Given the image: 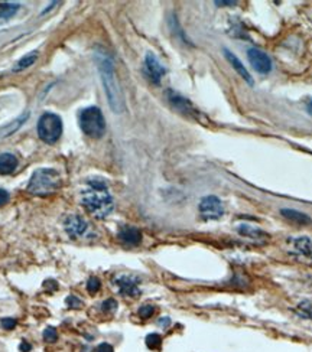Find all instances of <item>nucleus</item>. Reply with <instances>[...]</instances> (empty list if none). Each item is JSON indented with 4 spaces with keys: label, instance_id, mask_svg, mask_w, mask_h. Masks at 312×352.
I'll use <instances>...</instances> for the list:
<instances>
[{
    "label": "nucleus",
    "instance_id": "obj_1",
    "mask_svg": "<svg viewBox=\"0 0 312 352\" xmlns=\"http://www.w3.org/2000/svg\"><path fill=\"white\" fill-rule=\"evenodd\" d=\"M81 202L84 208L99 219L107 218L115 208L113 197L109 192L107 184L100 178L87 181V186L81 192Z\"/></svg>",
    "mask_w": 312,
    "mask_h": 352
},
{
    "label": "nucleus",
    "instance_id": "obj_2",
    "mask_svg": "<svg viewBox=\"0 0 312 352\" xmlns=\"http://www.w3.org/2000/svg\"><path fill=\"white\" fill-rule=\"evenodd\" d=\"M96 62H97L100 78L103 81V87H104L110 108L115 113H122L125 110V99L116 77L115 65H113L112 58L106 52H96Z\"/></svg>",
    "mask_w": 312,
    "mask_h": 352
},
{
    "label": "nucleus",
    "instance_id": "obj_3",
    "mask_svg": "<svg viewBox=\"0 0 312 352\" xmlns=\"http://www.w3.org/2000/svg\"><path fill=\"white\" fill-rule=\"evenodd\" d=\"M61 186V176L55 169H38L35 170L28 184V191L38 195V197H47L54 192H57Z\"/></svg>",
    "mask_w": 312,
    "mask_h": 352
},
{
    "label": "nucleus",
    "instance_id": "obj_4",
    "mask_svg": "<svg viewBox=\"0 0 312 352\" xmlns=\"http://www.w3.org/2000/svg\"><path fill=\"white\" fill-rule=\"evenodd\" d=\"M80 127L87 136L100 139L106 132V121L101 110L97 107L84 108L80 113Z\"/></svg>",
    "mask_w": 312,
    "mask_h": 352
},
{
    "label": "nucleus",
    "instance_id": "obj_5",
    "mask_svg": "<svg viewBox=\"0 0 312 352\" xmlns=\"http://www.w3.org/2000/svg\"><path fill=\"white\" fill-rule=\"evenodd\" d=\"M38 134L41 140L48 145L58 142L62 134V121L60 116L54 113H45L44 116H41L38 121Z\"/></svg>",
    "mask_w": 312,
    "mask_h": 352
},
{
    "label": "nucleus",
    "instance_id": "obj_6",
    "mask_svg": "<svg viewBox=\"0 0 312 352\" xmlns=\"http://www.w3.org/2000/svg\"><path fill=\"white\" fill-rule=\"evenodd\" d=\"M199 212L202 215L204 219H218L224 215V206H223V202L220 201L217 197L210 195V197H205L202 198L199 202Z\"/></svg>",
    "mask_w": 312,
    "mask_h": 352
},
{
    "label": "nucleus",
    "instance_id": "obj_7",
    "mask_svg": "<svg viewBox=\"0 0 312 352\" xmlns=\"http://www.w3.org/2000/svg\"><path fill=\"white\" fill-rule=\"evenodd\" d=\"M143 71L146 74L150 83L153 84H159L162 77L166 74V69L165 67L159 62V59L152 53V52H148L146 56H145V67H143Z\"/></svg>",
    "mask_w": 312,
    "mask_h": 352
},
{
    "label": "nucleus",
    "instance_id": "obj_8",
    "mask_svg": "<svg viewBox=\"0 0 312 352\" xmlns=\"http://www.w3.org/2000/svg\"><path fill=\"white\" fill-rule=\"evenodd\" d=\"M65 231L71 235L72 238H78L88 234L90 231V224L82 218L81 215L72 214L68 215L65 219Z\"/></svg>",
    "mask_w": 312,
    "mask_h": 352
},
{
    "label": "nucleus",
    "instance_id": "obj_9",
    "mask_svg": "<svg viewBox=\"0 0 312 352\" xmlns=\"http://www.w3.org/2000/svg\"><path fill=\"white\" fill-rule=\"evenodd\" d=\"M115 285L120 295L123 296H130V298H137L140 295L139 289V280L133 276H119L115 280Z\"/></svg>",
    "mask_w": 312,
    "mask_h": 352
},
{
    "label": "nucleus",
    "instance_id": "obj_10",
    "mask_svg": "<svg viewBox=\"0 0 312 352\" xmlns=\"http://www.w3.org/2000/svg\"><path fill=\"white\" fill-rule=\"evenodd\" d=\"M247 58L250 61V64L253 65V68L260 72V74H269L272 71V61L270 58L260 50L256 48H250L247 50Z\"/></svg>",
    "mask_w": 312,
    "mask_h": 352
},
{
    "label": "nucleus",
    "instance_id": "obj_11",
    "mask_svg": "<svg viewBox=\"0 0 312 352\" xmlns=\"http://www.w3.org/2000/svg\"><path fill=\"white\" fill-rule=\"evenodd\" d=\"M166 97H168L169 102H171L177 110H180L181 113H184V114H187V116H194V114L197 113V110L194 108V105L187 100L185 97L180 96L178 93L168 90V91H166Z\"/></svg>",
    "mask_w": 312,
    "mask_h": 352
},
{
    "label": "nucleus",
    "instance_id": "obj_12",
    "mask_svg": "<svg viewBox=\"0 0 312 352\" xmlns=\"http://www.w3.org/2000/svg\"><path fill=\"white\" fill-rule=\"evenodd\" d=\"M119 240L127 246H137L140 244L142 241V233L139 228L136 227H130V225H126V227H122L120 231H119Z\"/></svg>",
    "mask_w": 312,
    "mask_h": 352
},
{
    "label": "nucleus",
    "instance_id": "obj_13",
    "mask_svg": "<svg viewBox=\"0 0 312 352\" xmlns=\"http://www.w3.org/2000/svg\"><path fill=\"white\" fill-rule=\"evenodd\" d=\"M292 246H294V250L298 254L312 258V238L305 237V235L298 237L295 240H292Z\"/></svg>",
    "mask_w": 312,
    "mask_h": 352
},
{
    "label": "nucleus",
    "instance_id": "obj_14",
    "mask_svg": "<svg viewBox=\"0 0 312 352\" xmlns=\"http://www.w3.org/2000/svg\"><path fill=\"white\" fill-rule=\"evenodd\" d=\"M280 214L285 217L286 219H289L291 222L298 224V225H310L312 222L311 217H308L307 214L304 212H299L296 209H289V208H285L280 211Z\"/></svg>",
    "mask_w": 312,
    "mask_h": 352
},
{
    "label": "nucleus",
    "instance_id": "obj_15",
    "mask_svg": "<svg viewBox=\"0 0 312 352\" xmlns=\"http://www.w3.org/2000/svg\"><path fill=\"white\" fill-rule=\"evenodd\" d=\"M224 56L227 58V61L230 62L231 67L234 68V69H236V71H237V72L245 78V80H246L247 83H250V84L253 83V80H251V77H250V74H249V71L246 69V67L242 64V61H240V59H239L233 52H230L229 50H224Z\"/></svg>",
    "mask_w": 312,
    "mask_h": 352
},
{
    "label": "nucleus",
    "instance_id": "obj_16",
    "mask_svg": "<svg viewBox=\"0 0 312 352\" xmlns=\"http://www.w3.org/2000/svg\"><path fill=\"white\" fill-rule=\"evenodd\" d=\"M17 168V159L12 153L0 154V175H9Z\"/></svg>",
    "mask_w": 312,
    "mask_h": 352
},
{
    "label": "nucleus",
    "instance_id": "obj_17",
    "mask_svg": "<svg viewBox=\"0 0 312 352\" xmlns=\"http://www.w3.org/2000/svg\"><path fill=\"white\" fill-rule=\"evenodd\" d=\"M237 231H239L240 235L247 237V238H251V240H259V238L266 237V234L263 233L260 228H257V227H254L251 224H240L237 227Z\"/></svg>",
    "mask_w": 312,
    "mask_h": 352
},
{
    "label": "nucleus",
    "instance_id": "obj_18",
    "mask_svg": "<svg viewBox=\"0 0 312 352\" xmlns=\"http://www.w3.org/2000/svg\"><path fill=\"white\" fill-rule=\"evenodd\" d=\"M28 117H29V113L26 111V113H23L20 117H17L16 120H13L9 126H6L4 129L0 130V137H7V136H10V134H13L15 132H17V130L25 124V121L28 120Z\"/></svg>",
    "mask_w": 312,
    "mask_h": 352
},
{
    "label": "nucleus",
    "instance_id": "obj_19",
    "mask_svg": "<svg viewBox=\"0 0 312 352\" xmlns=\"http://www.w3.org/2000/svg\"><path fill=\"white\" fill-rule=\"evenodd\" d=\"M38 59V53L33 52V53H29L26 56H23L22 59H19L16 62V65L13 67V72H19V71H23L26 68H29L31 65L35 64V61Z\"/></svg>",
    "mask_w": 312,
    "mask_h": 352
},
{
    "label": "nucleus",
    "instance_id": "obj_20",
    "mask_svg": "<svg viewBox=\"0 0 312 352\" xmlns=\"http://www.w3.org/2000/svg\"><path fill=\"white\" fill-rule=\"evenodd\" d=\"M19 10L16 3H0V19H9Z\"/></svg>",
    "mask_w": 312,
    "mask_h": 352
},
{
    "label": "nucleus",
    "instance_id": "obj_21",
    "mask_svg": "<svg viewBox=\"0 0 312 352\" xmlns=\"http://www.w3.org/2000/svg\"><path fill=\"white\" fill-rule=\"evenodd\" d=\"M298 313L302 318L312 319V301H304L298 304Z\"/></svg>",
    "mask_w": 312,
    "mask_h": 352
},
{
    "label": "nucleus",
    "instance_id": "obj_22",
    "mask_svg": "<svg viewBox=\"0 0 312 352\" xmlns=\"http://www.w3.org/2000/svg\"><path fill=\"white\" fill-rule=\"evenodd\" d=\"M161 344H162V338L158 335V334H150L146 338V345L150 350H159L161 348Z\"/></svg>",
    "mask_w": 312,
    "mask_h": 352
},
{
    "label": "nucleus",
    "instance_id": "obj_23",
    "mask_svg": "<svg viewBox=\"0 0 312 352\" xmlns=\"http://www.w3.org/2000/svg\"><path fill=\"white\" fill-rule=\"evenodd\" d=\"M100 287H101V283H100L99 279H97V277H90V280L87 282V290H88L91 295H94V293L99 292Z\"/></svg>",
    "mask_w": 312,
    "mask_h": 352
},
{
    "label": "nucleus",
    "instance_id": "obj_24",
    "mask_svg": "<svg viewBox=\"0 0 312 352\" xmlns=\"http://www.w3.org/2000/svg\"><path fill=\"white\" fill-rule=\"evenodd\" d=\"M153 313H155V307H153L152 304H143V306H140V309H139V316L142 319L150 318Z\"/></svg>",
    "mask_w": 312,
    "mask_h": 352
},
{
    "label": "nucleus",
    "instance_id": "obj_25",
    "mask_svg": "<svg viewBox=\"0 0 312 352\" xmlns=\"http://www.w3.org/2000/svg\"><path fill=\"white\" fill-rule=\"evenodd\" d=\"M44 339L47 341V342H50V344H52V342H55L57 339H58V334H57V329L55 328H47L45 329V332H44Z\"/></svg>",
    "mask_w": 312,
    "mask_h": 352
},
{
    "label": "nucleus",
    "instance_id": "obj_26",
    "mask_svg": "<svg viewBox=\"0 0 312 352\" xmlns=\"http://www.w3.org/2000/svg\"><path fill=\"white\" fill-rule=\"evenodd\" d=\"M101 309H103L106 313H112V312H115L116 309H117V302H116L115 299H107L106 302H103Z\"/></svg>",
    "mask_w": 312,
    "mask_h": 352
},
{
    "label": "nucleus",
    "instance_id": "obj_27",
    "mask_svg": "<svg viewBox=\"0 0 312 352\" xmlns=\"http://www.w3.org/2000/svg\"><path fill=\"white\" fill-rule=\"evenodd\" d=\"M66 304L69 306V307H72V309H78V307H81L82 306V302L78 299V298H75V296H68L66 298Z\"/></svg>",
    "mask_w": 312,
    "mask_h": 352
},
{
    "label": "nucleus",
    "instance_id": "obj_28",
    "mask_svg": "<svg viewBox=\"0 0 312 352\" xmlns=\"http://www.w3.org/2000/svg\"><path fill=\"white\" fill-rule=\"evenodd\" d=\"M1 326L4 328V329H15V326H16V320L13 318H4L1 319Z\"/></svg>",
    "mask_w": 312,
    "mask_h": 352
},
{
    "label": "nucleus",
    "instance_id": "obj_29",
    "mask_svg": "<svg viewBox=\"0 0 312 352\" xmlns=\"http://www.w3.org/2000/svg\"><path fill=\"white\" fill-rule=\"evenodd\" d=\"M96 352H115V350H113V347L109 345V344H101V345H99V347L96 348Z\"/></svg>",
    "mask_w": 312,
    "mask_h": 352
},
{
    "label": "nucleus",
    "instance_id": "obj_30",
    "mask_svg": "<svg viewBox=\"0 0 312 352\" xmlns=\"http://www.w3.org/2000/svg\"><path fill=\"white\" fill-rule=\"evenodd\" d=\"M9 201V194L4 189H0V206Z\"/></svg>",
    "mask_w": 312,
    "mask_h": 352
},
{
    "label": "nucleus",
    "instance_id": "obj_31",
    "mask_svg": "<svg viewBox=\"0 0 312 352\" xmlns=\"http://www.w3.org/2000/svg\"><path fill=\"white\" fill-rule=\"evenodd\" d=\"M44 287L48 289L50 292H52V290H57V289H58V285H57V282H54V280H47V282L44 283Z\"/></svg>",
    "mask_w": 312,
    "mask_h": 352
},
{
    "label": "nucleus",
    "instance_id": "obj_32",
    "mask_svg": "<svg viewBox=\"0 0 312 352\" xmlns=\"http://www.w3.org/2000/svg\"><path fill=\"white\" fill-rule=\"evenodd\" d=\"M32 350V347L26 342V341H23L22 344H20V352H29Z\"/></svg>",
    "mask_w": 312,
    "mask_h": 352
},
{
    "label": "nucleus",
    "instance_id": "obj_33",
    "mask_svg": "<svg viewBox=\"0 0 312 352\" xmlns=\"http://www.w3.org/2000/svg\"><path fill=\"white\" fill-rule=\"evenodd\" d=\"M215 4H218V6H227V4H229V6H233V4H236V1H224V0L220 1V0H217Z\"/></svg>",
    "mask_w": 312,
    "mask_h": 352
},
{
    "label": "nucleus",
    "instance_id": "obj_34",
    "mask_svg": "<svg viewBox=\"0 0 312 352\" xmlns=\"http://www.w3.org/2000/svg\"><path fill=\"white\" fill-rule=\"evenodd\" d=\"M308 113L312 116V100L308 102Z\"/></svg>",
    "mask_w": 312,
    "mask_h": 352
},
{
    "label": "nucleus",
    "instance_id": "obj_35",
    "mask_svg": "<svg viewBox=\"0 0 312 352\" xmlns=\"http://www.w3.org/2000/svg\"><path fill=\"white\" fill-rule=\"evenodd\" d=\"M168 323H169V319H165V320L159 322V325H168Z\"/></svg>",
    "mask_w": 312,
    "mask_h": 352
}]
</instances>
